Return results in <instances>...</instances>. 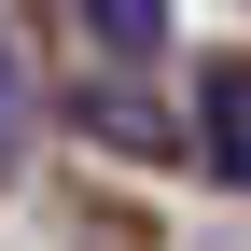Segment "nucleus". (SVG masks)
<instances>
[{
    "instance_id": "f03ea898",
    "label": "nucleus",
    "mask_w": 251,
    "mask_h": 251,
    "mask_svg": "<svg viewBox=\"0 0 251 251\" xmlns=\"http://www.w3.org/2000/svg\"><path fill=\"white\" fill-rule=\"evenodd\" d=\"M84 126H98L112 153H168V140H181V126L153 112V98H126V84H98V98H84Z\"/></svg>"
},
{
    "instance_id": "7ed1b4c3",
    "label": "nucleus",
    "mask_w": 251,
    "mask_h": 251,
    "mask_svg": "<svg viewBox=\"0 0 251 251\" xmlns=\"http://www.w3.org/2000/svg\"><path fill=\"white\" fill-rule=\"evenodd\" d=\"M28 153V28L0 14V168Z\"/></svg>"
},
{
    "instance_id": "f257e3e1",
    "label": "nucleus",
    "mask_w": 251,
    "mask_h": 251,
    "mask_svg": "<svg viewBox=\"0 0 251 251\" xmlns=\"http://www.w3.org/2000/svg\"><path fill=\"white\" fill-rule=\"evenodd\" d=\"M196 153L224 196H251V56H224V70H196Z\"/></svg>"
},
{
    "instance_id": "20e7f679",
    "label": "nucleus",
    "mask_w": 251,
    "mask_h": 251,
    "mask_svg": "<svg viewBox=\"0 0 251 251\" xmlns=\"http://www.w3.org/2000/svg\"><path fill=\"white\" fill-rule=\"evenodd\" d=\"M84 28H98L112 56H168V14H153V0H98V14H84Z\"/></svg>"
}]
</instances>
